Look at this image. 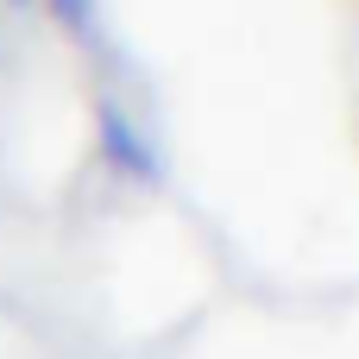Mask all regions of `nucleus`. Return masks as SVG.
Wrapping results in <instances>:
<instances>
[{
    "label": "nucleus",
    "mask_w": 359,
    "mask_h": 359,
    "mask_svg": "<svg viewBox=\"0 0 359 359\" xmlns=\"http://www.w3.org/2000/svg\"><path fill=\"white\" fill-rule=\"evenodd\" d=\"M44 6H50V19H57L63 32H76V38L95 32V0H44Z\"/></svg>",
    "instance_id": "f03ea898"
},
{
    "label": "nucleus",
    "mask_w": 359,
    "mask_h": 359,
    "mask_svg": "<svg viewBox=\"0 0 359 359\" xmlns=\"http://www.w3.org/2000/svg\"><path fill=\"white\" fill-rule=\"evenodd\" d=\"M95 126H101V158H107L120 177H133V183H158V177H164V170H158V151L145 145V133H139L114 101L95 114Z\"/></svg>",
    "instance_id": "f257e3e1"
}]
</instances>
